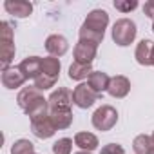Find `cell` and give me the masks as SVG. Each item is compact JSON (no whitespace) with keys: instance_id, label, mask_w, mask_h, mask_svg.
I'll return each mask as SVG.
<instances>
[{"instance_id":"obj_1","label":"cell","mask_w":154,"mask_h":154,"mask_svg":"<svg viewBox=\"0 0 154 154\" xmlns=\"http://www.w3.org/2000/svg\"><path fill=\"white\" fill-rule=\"evenodd\" d=\"M15 53L17 47L13 40V26L9 22H2L0 24V62H2V69L11 67Z\"/></svg>"},{"instance_id":"obj_2","label":"cell","mask_w":154,"mask_h":154,"mask_svg":"<svg viewBox=\"0 0 154 154\" xmlns=\"http://www.w3.org/2000/svg\"><path fill=\"white\" fill-rule=\"evenodd\" d=\"M111 35H112V40H114L116 45L127 47V45H131L136 40L138 29H136V24L131 18H120V20L114 22Z\"/></svg>"},{"instance_id":"obj_3","label":"cell","mask_w":154,"mask_h":154,"mask_svg":"<svg viewBox=\"0 0 154 154\" xmlns=\"http://www.w3.org/2000/svg\"><path fill=\"white\" fill-rule=\"evenodd\" d=\"M91 122H93V127L96 131L107 132V131H111L118 123V111L112 105H102V107H98L94 111Z\"/></svg>"},{"instance_id":"obj_4","label":"cell","mask_w":154,"mask_h":154,"mask_svg":"<svg viewBox=\"0 0 154 154\" xmlns=\"http://www.w3.org/2000/svg\"><path fill=\"white\" fill-rule=\"evenodd\" d=\"M102 98V94H98L96 91H93L89 87V84H78L72 91V100H74V105L80 107V109H89L93 107L98 100Z\"/></svg>"},{"instance_id":"obj_5","label":"cell","mask_w":154,"mask_h":154,"mask_svg":"<svg viewBox=\"0 0 154 154\" xmlns=\"http://www.w3.org/2000/svg\"><path fill=\"white\" fill-rule=\"evenodd\" d=\"M109 26V13L105 9H93L89 11V15L85 17L82 27L89 29V31H94L98 35H105V29Z\"/></svg>"},{"instance_id":"obj_6","label":"cell","mask_w":154,"mask_h":154,"mask_svg":"<svg viewBox=\"0 0 154 154\" xmlns=\"http://www.w3.org/2000/svg\"><path fill=\"white\" fill-rule=\"evenodd\" d=\"M31 131H33V134H35L36 138L47 140V138L54 136V132H56L58 129L54 127L51 116H49V114H44V116H38V118L31 120Z\"/></svg>"},{"instance_id":"obj_7","label":"cell","mask_w":154,"mask_h":154,"mask_svg":"<svg viewBox=\"0 0 154 154\" xmlns=\"http://www.w3.org/2000/svg\"><path fill=\"white\" fill-rule=\"evenodd\" d=\"M98 53V44L87 42V40H78L74 45V62L78 63H93Z\"/></svg>"},{"instance_id":"obj_8","label":"cell","mask_w":154,"mask_h":154,"mask_svg":"<svg viewBox=\"0 0 154 154\" xmlns=\"http://www.w3.org/2000/svg\"><path fill=\"white\" fill-rule=\"evenodd\" d=\"M49 102V111H58V109H71V105L74 103L72 100V93L67 87H58L56 91L51 93V96L47 98Z\"/></svg>"},{"instance_id":"obj_9","label":"cell","mask_w":154,"mask_h":154,"mask_svg":"<svg viewBox=\"0 0 154 154\" xmlns=\"http://www.w3.org/2000/svg\"><path fill=\"white\" fill-rule=\"evenodd\" d=\"M18 69L26 76V80H36L42 74V58L40 56H27L20 62Z\"/></svg>"},{"instance_id":"obj_10","label":"cell","mask_w":154,"mask_h":154,"mask_svg":"<svg viewBox=\"0 0 154 154\" xmlns=\"http://www.w3.org/2000/svg\"><path fill=\"white\" fill-rule=\"evenodd\" d=\"M4 9L15 18H27L33 13V4L27 0H6Z\"/></svg>"},{"instance_id":"obj_11","label":"cell","mask_w":154,"mask_h":154,"mask_svg":"<svg viewBox=\"0 0 154 154\" xmlns=\"http://www.w3.org/2000/svg\"><path fill=\"white\" fill-rule=\"evenodd\" d=\"M26 76L22 74V71L18 67H8L2 69V85L6 89H18L26 84Z\"/></svg>"},{"instance_id":"obj_12","label":"cell","mask_w":154,"mask_h":154,"mask_svg":"<svg viewBox=\"0 0 154 154\" xmlns=\"http://www.w3.org/2000/svg\"><path fill=\"white\" fill-rule=\"evenodd\" d=\"M45 49L49 53V56H63L69 51V42L65 36L62 35H49L45 40Z\"/></svg>"},{"instance_id":"obj_13","label":"cell","mask_w":154,"mask_h":154,"mask_svg":"<svg viewBox=\"0 0 154 154\" xmlns=\"http://www.w3.org/2000/svg\"><path fill=\"white\" fill-rule=\"evenodd\" d=\"M131 91V80L123 74H118V76H112L111 78V84H109V89L107 93L112 96V98H125Z\"/></svg>"},{"instance_id":"obj_14","label":"cell","mask_w":154,"mask_h":154,"mask_svg":"<svg viewBox=\"0 0 154 154\" xmlns=\"http://www.w3.org/2000/svg\"><path fill=\"white\" fill-rule=\"evenodd\" d=\"M152 49H154V42L152 40H147L143 38L138 45H136V51H134V58L140 65H152Z\"/></svg>"},{"instance_id":"obj_15","label":"cell","mask_w":154,"mask_h":154,"mask_svg":"<svg viewBox=\"0 0 154 154\" xmlns=\"http://www.w3.org/2000/svg\"><path fill=\"white\" fill-rule=\"evenodd\" d=\"M38 98H42V91H38L35 85H31V87H24L20 93H18V96H17V102H18V107L26 112Z\"/></svg>"},{"instance_id":"obj_16","label":"cell","mask_w":154,"mask_h":154,"mask_svg":"<svg viewBox=\"0 0 154 154\" xmlns=\"http://www.w3.org/2000/svg\"><path fill=\"white\" fill-rule=\"evenodd\" d=\"M87 84H89V87L93 91H96L98 94H103L109 89L111 78H109V74L103 72V71H93L89 74V78H87Z\"/></svg>"},{"instance_id":"obj_17","label":"cell","mask_w":154,"mask_h":154,"mask_svg":"<svg viewBox=\"0 0 154 154\" xmlns=\"http://www.w3.org/2000/svg\"><path fill=\"white\" fill-rule=\"evenodd\" d=\"M74 145L80 147V150L93 152V150L98 149L100 141H98L96 134H93V132H76L74 134Z\"/></svg>"},{"instance_id":"obj_18","label":"cell","mask_w":154,"mask_h":154,"mask_svg":"<svg viewBox=\"0 0 154 154\" xmlns=\"http://www.w3.org/2000/svg\"><path fill=\"white\" fill-rule=\"evenodd\" d=\"M49 116L58 131L69 129L72 125V111L71 109H58V111H49Z\"/></svg>"},{"instance_id":"obj_19","label":"cell","mask_w":154,"mask_h":154,"mask_svg":"<svg viewBox=\"0 0 154 154\" xmlns=\"http://www.w3.org/2000/svg\"><path fill=\"white\" fill-rule=\"evenodd\" d=\"M93 72V65L91 63H78L72 62L69 65V78L74 82H82L85 78H89V74Z\"/></svg>"},{"instance_id":"obj_20","label":"cell","mask_w":154,"mask_h":154,"mask_svg":"<svg viewBox=\"0 0 154 154\" xmlns=\"http://www.w3.org/2000/svg\"><path fill=\"white\" fill-rule=\"evenodd\" d=\"M132 149H134L136 154H150V150L154 149L152 138L147 136V134H138L132 141Z\"/></svg>"},{"instance_id":"obj_21","label":"cell","mask_w":154,"mask_h":154,"mask_svg":"<svg viewBox=\"0 0 154 154\" xmlns=\"http://www.w3.org/2000/svg\"><path fill=\"white\" fill-rule=\"evenodd\" d=\"M60 60L56 56H45L42 58V72L47 74V76H53V78H58L60 76Z\"/></svg>"},{"instance_id":"obj_22","label":"cell","mask_w":154,"mask_h":154,"mask_svg":"<svg viewBox=\"0 0 154 154\" xmlns=\"http://www.w3.org/2000/svg\"><path fill=\"white\" fill-rule=\"evenodd\" d=\"M35 152V145H33V141H29V140H17L15 143H13V147H11V154H33Z\"/></svg>"},{"instance_id":"obj_23","label":"cell","mask_w":154,"mask_h":154,"mask_svg":"<svg viewBox=\"0 0 154 154\" xmlns=\"http://www.w3.org/2000/svg\"><path fill=\"white\" fill-rule=\"evenodd\" d=\"M53 154H72V140L60 138L53 143Z\"/></svg>"},{"instance_id":"obj_24","label":"cell","mask_w":154,"mask_h":154,"mask_svg":"<svg viewBox=\"0 0 154 154\" xmlns=\"http://www.w3.org/2000/svg\"><path fill=\"white\" fill-rule=\"evenodd\" d=\"M35 82V87L38 89V91H47V89H51V87H54L56 85V82H58V78H53V76H47V74H40L36 80H33Z\"/></svg>"},{"instance_id":"obj_25","label":"cell","mask_w":154,"mask_h":154,"mask_svg":"<svg viewBox=\"0 0 154 154\" xmlns=\"http://www.w3.org/2000/svg\"><path fill=\"white\" fill-rule=\"evenodd\" d=\"M138 8V0H116L114 2V9L120 13H131Z\"/></svg>"},{"instance_id":"obj_26","label":"cell","mask_w":154,"mask_h":154,"mask_svg":"<svg viewBox=\"0 0 154 154\" xmlns=\"http://www.w3.org/2000/svg\"><path fill=\"white\" fill-rule=\"evenodd\" d=\"M100 154H125V149L118 143H107L102 147Z\"/></svg>"},{"instance_id":"obj_27","label":"cell","mask_w":154,"mask_h":154,"mask_svg":"<svg viewBox=\"0 0 154 154\" xmlns=\"http://www.w3.org/2000/svg\"><path fill=\"white\" fill-rule=\"evenodd\" d=\"M143 15L154 20V0H149V2L143 4Z\"/></svg>"},{"instance_id":"obj_28","label":"cell","mask_w":154,"mask_h":154,"mask_svg":"<svg viewBox=\"0 0 154 154\" xmlns=\"http://www.w3.org/2000/svg\"><path fill=\"white\" fill-rule=\"evenodd\" d=\"M74 154H93V152H85V150H80V152H74Z\"/></svg>"},{"instance_id":"obj_29","label":"cell","mask_w":154,"mask_h":154,"mask_svg":"<svg viewBox=\"0 0 154 154\" xmlns=\"http://www.w3.org/2000/svg\"><path fill=\"white\" fill-rule=\"evenodd\" d=\"M152 65H154V49H152Z\"/></svg>"},{"instance_id":"obj_30","label":"cell","mask_w":154,"mask_h":154,"mask_svg":"<svg viewBox=\"0 0 154 154\" xmlns=\"http://www.w3.org/2000/svg\"><path fill=\"white\" fill-rule=\"evenodd\" d=\"M150 138H152V143H154V132H152V134H150Z\"/></svg>"},{"instance_id":"obj_31","label":"cell","mask_w":154,"mask_h":154,"mask_svg":"<svg viewBox=\"0 0 154 154\" xmlns=\"http://www.w3.org/2000/svg\"><path fill=\"white\" fill-rule=\"evenodd\" d=\"M152 33H154V20H152Z\"/></svg>"},{"instance_id":"obj_32","label":"cell","mask_w":154,"mask_h":154,"mask_svg":"<svg viewBox=\"0 0 154 154\" xmlns=\"http://www.w3.org/2000/svg\"><path fill=\"white\" fill-rule=\"evenodd\" d=\"M150 154H154V149H152V150H150Z\"/></svg>"},{"instance_id":"obj_33","label":"cell","mask_w":154,"mask_h":154,"mask_svg":"<svg viewBox=\"0 0 154 154\" xmlns=\"http://www.w3.org/2000/svg\"><path fill=\"white\" fill-rule=\"evenodd\" d=\"M33 154H36V152H33Z\"/></svg>"}]
</instances>
